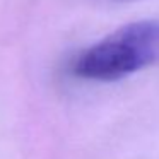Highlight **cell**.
<instances>
[{
	"label": "cell",
	"instance_id": "cell-1",
	"mask_svg": "<svg viewBox=\"0 0 159 159\" xmlns=\"http://www.w3.org/2000/svg\"><path fill=\"white\" fill-rule=\"evenodd\" d=\"M159 63V19L115 29L75 57L72 74L84 80L113 82Z\"/></svg>",
	"mask_w": 159,
	"mask_h": 159
}]
</instances>
